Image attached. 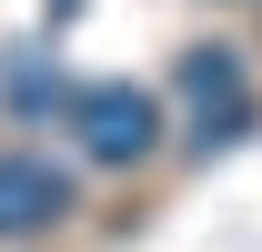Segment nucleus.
<instances>
[{"label": "nucleus", "instance_id": "f257e3e1", "mask_svg": "<svg viewBox=\"0 0 262 252\" xmlns=\"http://www.w3.org/2000/svg\"><path fill=\"white\" fill-rule=\"evenodd\" d=\"M71 131H81V152L131 172V161L162 152V101L131 91V81H91V91H71Z\"/></svg>", "mask_w": 262, "mask_h": 252}, {"label": "nucleus", "instance_id": "f03ea898", "mask_svg": "<svg viewBox=\"0 0 262 252\" xmlns=\"http://www.w3.org/2000/svg\"><path fill=\"white\" fill-rule=\"evenodd\" d=\"M182 91H192V141L212 152V141H242V121H252V81H242V51H192L182 61Z\"/></svg>", "mask_w": 262, "mask_h": 252}, {"label": "nucleus", "instance_id": "7ed1b4c3", "mask_svg": "<svg viewBox=\"0 0 262 252\" xmlns=\"http://www.w3.org/2000/svg\"><path fill=\"white\" fill-rule=\"evenodd\" d=\"M71 212V172L51 152H0V242H31Z\"/></svg>", "mask_w": 262, "mask_h": 252}]
</instances>
